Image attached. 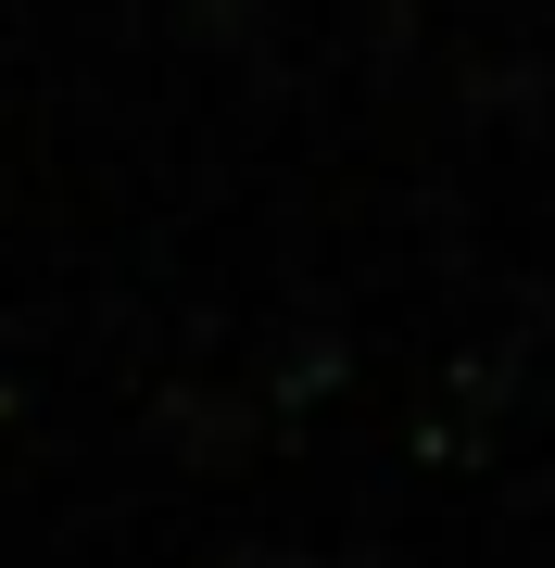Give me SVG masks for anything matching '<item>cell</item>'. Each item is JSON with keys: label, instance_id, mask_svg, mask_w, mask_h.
<instances>
[{"label": "cell", "instance_id": "1", "mask_svg": "<svg viewBox=\"0 0 555 568\" xmlns=\"http://www.w3.org/2000/svg\"><path fill=\"white\" fill-rule=\"evenodd\" d=\"M266 568H316V556H266Z\"/></svg>", "mask_w": 555, "mask_h": 568}]
</instances>
